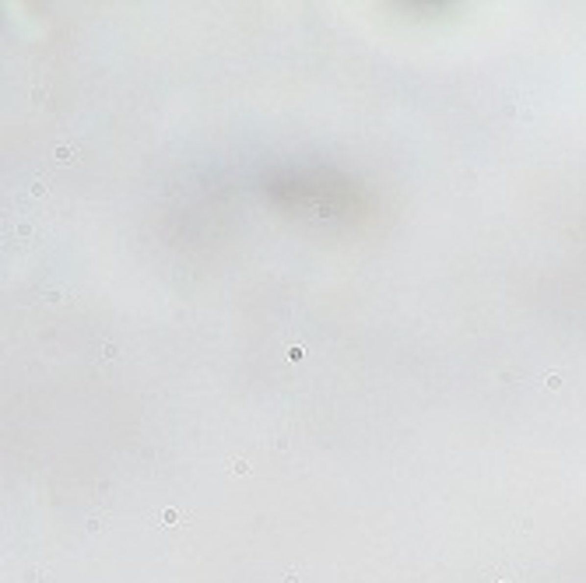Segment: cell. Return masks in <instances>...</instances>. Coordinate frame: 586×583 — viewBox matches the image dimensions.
Segmentation results:
<instances>
[{"label":"cell","instance_id":"6da1fadb","mask_svg":"<svg viewBox=\"0 0 586 583\" xmlns=\"http://www.w3.org/2000/svg\"><path fill=\"white\" fill-rule=\"evenodd\" d=\"M151 520H155V527H186V513H183V509L165 506L158 516H151Z\"/></svg>","mask_w":586,"mask_h":583},{"label":"cell","instance_id":"7a4b0ae2","mask_svg":"<svg viewBox=\"0 0 586 583\" xmlns=\"http://www.w3.org/2000/svg\"><path fill=\"white\" fill-rule=\"evenodd\" d=\"M285 358H288V362H302V358H306V348L295 341V344H288V348H285Z\"/></svg>","mask_w":586,"mask_h":583},{"label":"cell","instance_id":"3957f363","mask_svg":"<svg viewBox=\"0 0 586 583\" xmlns=\"http://www.w3.org/2000/svg\"><path fill=\"white\" fill-rule=\"evenodd\" d=\"M540 383H544L548 390H562V383H565V380H562V373H544V376H540Z\"/></svg>","mask_w":586,"mask_h":583},{"label":"cell","instance_id":"277c9868","mask_svg":"<svg viewBox=\"0 0 586 583\" xmlns=\"http://www.w3.org/2000/svg\"><path fill=\"white\" fill-rule=\"evenodd\" d=\"M88 531H92V534H95V531L102 534V531H105V516H88Z\"/></svg>","mask_w":586,"mask_h":583},{"label":"cell","instance_id":"5b68a950","mask_svg":"<svg viewBox=\"0 0 586 583\" xmlns=\"http://www.w3.org/2000/svg\"><path fill=\"white\" fill-rule=\"evenodd\" d=\"M56 162H74V151H71L67 144H60V148H56Z\"/></svg>","mask_w":586,"mask_h":583},{"label":"cell","instance_id":"8992f818","mask_svg":"<svg viewBox=\"0 0 586 583\" xmlns=\"http://www.w3.org/2000/svg\"><path fill=\"white\" fill-rule=\"evenodd\" d=\"M98 358H102V362L116 358V344H102V348H98Z\"/></svg>","mask_w":586,"mask_h":583},{"label":"cell","instance_id":"52a82bcc","mask_svg":"<svg viewBox=\"0 0 586 583\" xmlns=\"http://www.w3.org/2000/svg\"><path fill=\"white\" fill-rule=\"evenodd\" d=\"M232 471H235V474H246V471H249V464L239 457V460H232Z\"/></svg>","mask_w":586,"mask_h":583},{"label":"cell","instance_id":"ba28073f","mask_svg":"<svg viewBox=\"0 0 586 583\" xmlns=\"http://www.w3.org/2000/svg\"><path fill=\"white\" fill-rule=\"evenodd\" d=\"M32 193H35V197H42V193H46V183H42V179H35V186H32Z\"/></svg>","mask_w":586,"mask_h":583},{"label":"cell","instance_id":"9c48e42d","mask_svg":"<svg viewBox=\"0 0 586 583\" xmlns=\"http://www.w3.org/2000/svg\"><path fill=\"white\" fill-rule=\"evenodd\" d=\"M285 583H298V573H288V576H285Z\"/></svg>","mask_w":586,"mask_h":583}]
</instances>
